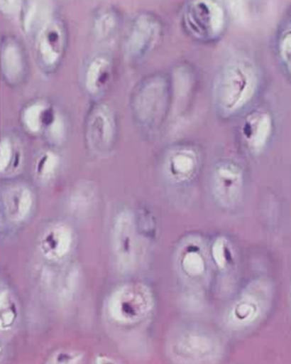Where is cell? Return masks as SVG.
<instances>
[{
    "mask_svg": "<svg viewBox=\"0 0 291 364\" xmlns=\"http://www.w3.org/2000/svg\"><path fill=\"white\" fill-rule=\"evenodd\" d=\"M259 87V72L251 60H229L216 74L213 85L216 110L225 117L236 114L252 102Z\"/></svg>",
    "mask_w": 291,
    "mask_h": 364,
    "instance_id": "6da1fadb",
    "label": "cell"
},
{
    "mask_svg": "<svg viewBox=\"0 0 291 364\" xmlns=\"http://www.w3.org/2000/svg\"><path fill=\"white\" fill-rule=\"evenodd\" d=\"M169 102V85L162 75H153L138 85L133 97V110L138 123L155 127L165 116Z\"/></svg>",
    "mask_w": 291,
    "mask_h": 364,
    "instance_id": "7a4b0ae2",
    "label": "cell"
},
{
    "mask_svg": "<svg viewBox=\"0 0 291 364\" xmlns=\"http://www.w3.org/2000/svg\"><path fill=\"white\" fill-rule=\"evenodd\" d=\"M225 11L218 1H192L183 14V26L189 36L201 41L218 39L225 29Z\"/></svg>",
    "mask_w": 291,
    "mask_h": 364,
    "instance_id": "3957f363",
    "label": "cell"
},
{
    "mask_svg": "<svg viewBox=\"0 0 291 364\" xmlns=\"http://www.w3.org/2000/svg\"><path fill=\"white\" fill-rule=\"evenodd\" d=\"M67 32L60 17H50L40 27L36 38V55L40 67L46 72L58 68L67 48Z\"/></svg>",
    "mask_w": 291,
    "mask_h": 364,
    "instance_id": "277c9868",
    "label": "cell"
},
{
    "mask_svg": "<svg viewBox=\"0 0 291 364\" xmlns=\"http://www.w3.org/2000/svg\"><path fill=\"white\" fill-rule=\"evenodd\" d=\"M162 24L150 14H140L130 28L126 41V57L130 60H142L157 45L162 36Z\"/></svg>",
    "mask_w": 291,
    "mask_h": 364,
    "instance_id": "5b68a950",
    "label": "cell"
},
{
    "mask_svg": "<svg viewBox=\"0 0 291 364\" xmlns=\"http://www.w3.org/2000/svg\"><path fill=\"white\" fill-rule=\"evenodd\" d=\"M243 185V171L236 163H218L213 169L211 176L212 193L216 202L225 208H231L240 200Z\"/></svg>",
    "mask_w": 291,
    "mask_h": 364,
    "instance_id": "8992f818",
    "label": "cell"
},
{
    "mask_svg": "<svg viewBox=\"0 0 291 364\" xmlns=\"http://www.w3.org/2000/svg\"><path fill=\"white\" fill-rule=\"evenodd\" d=\"M87 144L95 154H106L116 139V122L109 107L98 105L93 107L87 119Z\"/></svg>",
    "mask_w": 291,
    "mask_h": 364,
    "instance_id": "52a82bcc",
    "label": "cell"
},
{
    "mask_svg": "<svg viewBox=\"0 0 291 364\" xmlns=\"http://www.w3.org/2000/svg\"><path fill=\"white\" fill-rule=\"evenodd\" d=\"M22 122L33 133L45 131L53 140L62 139L60 134L63 133V123L55 109L48 104L33 103L28 105L22 112Z\"/></svg>",
    "mask_w": 291,
    "mask_h": 364,
    "instance_id": "ba28073f",
    "label": "cell"
},
{
    "mask_svg": "<svg viewBox=\"0 0 291 364\" xmlns=\"http://www.w3.org/2000/svg\"><path fill=\"white\" fill-rule=\"evenodd\" d=\"M273 133V119L268 111L256 110L247 116L242 127V135L253 152H260L268 145Z\"/></svg>",
    "mask_w": 291,
    "mask_h": 364,
    "instance_id": "9c48e42d",
    "label": "cell"
},
{
    "mask_svg": "<svg viewBox=\"0 0 291 364\" xmlns=\"http://www.w3.org/2000/svg\"><path fill=\"white\" fill-rule=\"evenodd\" d=\"M112 245L117 261L130 264L134 255V218L128 213H121L114 220Z\"/></svg>",
    "mask_w": 291,
    "mask_h": 364,
    "instance_id": "30bf717a",
    "label": "cell"
},
{
    "mask_svg": "<svg viewBox=\"0 0 291 364\" xmlns=\"http://www.w3.org/2000/svg\"><path fill=\"white\" fill-rule=\"evenodd\" d=\"M3 76L10 85H17L24 76L26 60L20 44L15 39L3 40L1 48Z\"/></svg>",
    "mask_w": 291,
    "mask_h": 364,
    "instance_id": "8fae6325",
    "label": "cell"
},
{
    "mask_svg": "<svg viewBox=\"0 0 291 364\" xmlns=\"http://www.w3.org/2000/svg\"><path fill=\"white\" fill-rule=\"evenodd\" d=\"M112 76V63L106 55H97L89 62L84 75L87 91L97 95L109 86Z\"/></svg>",
    "mask_w": 291,
    "mask_h": 364,
    "instance_id": "7c38bea8",
    "label": "cell"
},
{
    "mask_svg": "<svg viewBox=\"0 0 291 364\" xmlns=\"http://www.w3.org/2000/svg\"><path fill=\"white\" fill-rule=\"evenodd\" d=\"M199 159L193 150L180 149L170 155L168 159V173L178 182L188 181L197 171Z\"/></svg>",
    "mask_w": 291,
    "mask_h": 364,
    "instance_id": "4fadbf2b",
    "label": "cell"
},
{
    "mask_svg": "<svg viewBox=\"0 0 291 364\" xmlns=\"http://www.w3.org/2000/svg\"><path fill=\"white\" fill-rule=\"evenodd\" d=\"M3 204L5 213L12 222L23 221L32 209L33 196L26 187H15L6 192Z\"/></svg>",
    "mask_w": 291,
    "mask_h": 364,
    "instance_id": "5bb4252c",
    "label": "cell"
},
{
    "mask_svg": "<svg viewBox=\"0 0 291 364\" xmlns=\"http://www.w3.org/2000/svg\"><path fill=\"white\" fill-rule=\"evenodd\" d=\"M72 237L67 227L55 226L48 230L43 239V250L51 258L63 257L70 249Z\"/></svg>",
    "mask_w": 291,
    "mask_h": 364,
    "instance_id": "9a60e30c",
    "label": "cell"
},
{
    "mask_svg": "<svg viewBox=\"0 0 291 364\" xmlns=\"http://www.w3.org/2000/svg\"><path fill=\"white\" fill-rule=\"evenodd\" d=\"M181 268L189 277H199L205 273L206 261L197 247H187L182 254Z\"/></svg>",
    "mask_w": 291,
    "mask_h": 364,
    "instance_id": "2e32d148",
    "label": "cell"
},
{
    "mask_svg": "<svg viewBox=\"0 0 291 364\" xmlns=\"http://www.w3.org/2000/svg\"><path fill=\"white\" fill-rule=\"evenodd\" d=\"M119 24V16L112 10L99 12L94 20V33L99 39H107L112 36Z\"/></svg>",
    "mask_w": 291,
    "mask_h": 364,
    "instance_id": "e0dca14e",
    "label": "cell"
},
{
    "mask_svg": "<svg viewBox=\"0 0 291 364\" xmlns=\"http://www.w3.org/2000/svg\"><path fill=\"white\" fill-rule=\"evenodd\" d=\"M212 257L218 268L226 269L234 262V252L226 237H216L212 246Z\"/></svg>",
    "mask_w": 291,
    "mask_h": 364,
    "instance_id": "ac0fdd59",
    "label": "cell"
},
{
    "mask_svg": "<svg viewBox=\"0 0 291 364\" xmlns=\"http://www.w3.org/2000/svg\"><path fill=\"white\" fill-rule=\"evenodd\" d=\"M278 55L280 63L291 76V24L284 28L278 39Z\"/></svg>",
    "mask_w": 291,
    "mask_h": 364,
    "instance_id": "d6986e66",
    "label": "cell"
},
{
    "mask_svg": "<svg viewBox=\"0 0 291 364\" xmlns=\"http://www.w3.org/2000/svg\"><path fill=\"white\" fill-rule=\"evenodd\" d=\"M212 341L205 336H190L187 341V353L188 357H201L202 355H209L213 350Z\"/></svg>",
    "mask_w": 291,
    "mask_h": 364,
    "instance_id": "ffe728a7",
    "label": "cell"
},
{
    "mask_svg": "<svg viewBox=\"0 0 291 364\" xmlns=\"http://www.w3.org/2000/svg\"><path fill=\"white\" fill-rule=\"evenodd\" d=\"M258 305L253 301L249 299H244L240 301L238 304L235 306L234 309V317L236 318L238 322H246V321H252L253 317L256 316L258 313ZM256 318V317H254Z\"/></svg>",
    "mask_w": 291,
    "mask_h": 364,
    "instance_id": "44dd1931",
    "label": "cell"
},
{
    "mask_svg": "<svg viewBox=\"0 0 291 364\" xmlns=\"http://www.w3.org/2000/svg\"><path fill=\"white\" fill-rule=\"evenodd\" d=\"M55 166H57V159L53 155H45L41 157L40 162L38 163V174L41 176L51 174L55 171Z\"/></svg>",
    "mask_w": 291,
    "mask_h": 364,
    "instance_id": "7402d4cb",
    "label": "cell"
},
{
    "mask_svg": "<svg viewBox=\"0 0 291 364\" xmlns=\"http://www.w3.org/2000/svg\"><path fill=\"white\" fill-rule=\"evenodd\" d=\"M12 145L8 139H3V144H1V171H4L6 166L10 164V161L12 159Z\"/></svg>",
    "mask_w": 291,
    "mask_h": 364,
    "instance_id": "603a6c76",
    "label": "cell"
}]
</instances>
